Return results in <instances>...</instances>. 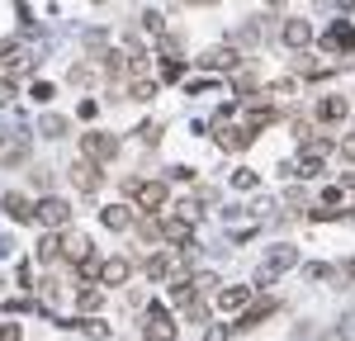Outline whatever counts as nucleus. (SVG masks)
<instances>
[{
    "instance_id": "nucleus-40",
    "label": "nucleus",
    "mask_w": 355,
    "mask_h": 341,
    "mask_svg": "<svg viewBox=\"0 0 355 341\" xmlns=\"http://www.w3.org/2000/svg\"><path fill=\"white\" fill-rule=\"evenodd\" d=\"M346 218H351V223H355V209H351V213H346Z\"/></svg>"
},
{
    "instance_id": "nucleus-10",
    "label": "nucleus",
    "mask_w": 355,
    "mask_h": 341,
    "mask_svg": "<svg viewBox=\"0 0 355 341\" xmlns=\"http://www.w3.org/2000/svg\"><path fill=\"white\" fill-rule=\"evenodd\" d=\"M256 142V133L246 128V123H232V128H218V147L223 152H242V147H251Z\"/></svg>"
},
{
    "instance_id": "nucleus-30",
    "label": "nucleus",
    "mask_w": 355,
    "mask_h": 341,
    "mask_svg": "<svg viewBox=\"0 0 355 341\" xmlns=\"http://www.w3.org/2000/svg\"><path fill=\"white\" fill-rule=\"evenodd\" d=\"M19 38H0V62H10V67H15V62H19Z\"/></svg>"
},
{
    "instance_id": "nucleus-4",
    "label": "nucleus",
    "mask_w": 355,
    "mask_h": 341,
    "mask_svg": "<svg viewBox=\"0 0 355 341\" xmlns=\"http://www.w3.org/2000/svg\"><path fill=\"white\" fill-rule=\"evenodd\" d=\"M81 152L90 157V161L105 166V161L119 157V138H114V133H100V128H95V133H81Z\"/></svg>"
},
{
    "instance_id": "nucleus-2",
    "label": "nucleus",
    "mask_w": 355,
    "mask_h": 341,
    "mask_svg": "<svg viewBox=\"0 0 355 341\" xmlns=\"http://www.w3.org/2000/svg\"><path fill=\"white\" fill-rule=\"evenodd\" d=\"M33 218L43 227H53V232H62V227H71V204L62 195H48V199H38L33 204Z\"/></svg>"
},
{
    "instance_id": "nucleus-42",
    "label": "nucleus",
    "mask_w": 355,
    "mask_h": 341,
    "mask_svg": "<svg viewBox=\"0 0 355 341\" xmlns=\"http://www.w3.org/2000/svg\"><path fill=\"white\" fill-rule=\"evenodd\" d=\"M270 5H279V0H270Z\"/></svg>"
},
{
    "instance_id": "nucleus-24",
    "label": "nucleus",
    "mask_w": 355,
    "mask_h": 341,
    "mask_svg": "<svg viewBox=\"0 0 355 341\" xmlns=\"http://www.w3.org/2000/svg\"><path fill=\"white\" fill-rule=\"evenodd\" d=\"M270 313H275V304H270V299H266V304H256V308H246V313H242V322H237V327H256V322H266Z\"/></svg>"
},
{
    "instance_id": "nucleus-8",
    "label": "nucleus",
    "mask_w": 355,
    "mask_h": 341,
    "mask_svg": "<svg viewBox=\"0 0 355 341\" xmlns=\"http://www.w3.org/2000/svg\"><path fill=\"white\" fill-rule=\"evenodd\" d=\"M279 38H284V48L303 53V48L313 43V24H308V19H284V24H279Z\"/></svg>"
},
{
    "instance_id": "nucleus-11",
    "label": "nucleus",
    "mask_w": 355,
    "mask_h": 341,
    "mask_svg": "<svg viewBox=\"0 0 355 341\" xmlns=\"http://www.w3.org/2000/svg\"><path fill=\"white\" fill-rule=\"evenodd\" d=\"M0 209H5V218H15V223H33V204H28L19 190L0 195Z\"/></svg>"
},
{
    "instance_id": "nucleus-19",
    "label": "nucleus",
    "mask_w": 355,
    "mask_h": 341,
    "mask_svg": "<svg viewBox=\"0 0 355 341\" xmlns=\"http://www.w3.org/2000/svg\"><path fill=\"white\" fill-rule=\"evenodd\" d=\"M71 327H76V332H85L90 341H110V337H114V332H110V322H100V317H76Z\"/></svg>"
},
{
    "instance_id": "nucleus-25",
    "label": "nucleus",
    "mask_w": 355,
    "mask_h": 341,
    "mask_svg": "<svg viewBox=\"0 0 355 341\" xmlns=\"http://www.w3.org/2000/svg\"><path fill=\"white\" fill-rule=\"evenodd\" d=\"M294 175H303V180H313V175H322V157L318 152H308L299 166H294Z\"/></svg>"
},
{
    "instance_id": "nucleus-29",
    "label": "nucleus",
    "mask_w": 355,
    "mask_h": 341,
    "mask_svg": "<svg viewBox=\"0 0 355 341\" xmlns=\"http://www.w3.org/2000/svg\"><path fill=\"white\" fill-rule=\"evenodd\" d=\"M137 237H142V242H162V223H157V218H142V223H137Z\"/></svg>"
},
{
    "instance_id": "nucleus-7",
    "label": "nucleus",
    "mask_w": 355,
    "mask_h": 341,
    "mask_svg": "<svg viewBox=\"0 0 355 341\" xmlns=\"http://www.w3.org/2000/svg\"><path fill=\"white\" fill-rule=\"evenodd\" d=\"M128 275H133V261H128V256H110V261H100V284H105V289L128 284Z\"/></svg>"
},
{
    "instance_id": "nucleus-9",
    "label": "nucleus",
    "mask_w": 355,
    "mask_h": 341,
    "mask_svg": "<svg viewBox=\"0 0 355 341\" xmlns=\"http://www.w3.org/2000/svg\"><path fill=\"white\" fill-rule=\"evenodd\" d=\"M62 256L81 265L85 256H90V237H85V232H76V227H62Z\"/></svg>"
},
{
    "instance_id": "nucleus-38",
    "label": "nucleus",
    "mask_w": 355,
    "mask_h": 341,
    "mask_svg": "<svg viewBox=\"0 0 355 341\" xmlns=\"http://www.w3.org/2000/svg\"><path fill=\"white\" fill-rule=\"evenodd\" d=\"M185 5H218V0H185Z\"/></svg>"
},
{
    "instance_id": "nucleus-34",
    "label": "nucleus",
    "mask_w": 355,
    "mask_h": 341,
    "mask_svg": "<svg viewBox=\"0 0 355 341\" xmlns=\"http://www.w3.org/2000/svg\"><path fill=\"white\" fill-rule=\"evenodd\" d=\"M28 95H33L38 105H48V100H53V85H48V81H38V85H33V90H28Z\"/></svg>"
},
{
    "instance_id": "nucleus-33",
    "label": "nucleus",
    "mask_w": 355,
    "mask_h": 341,
    "mask_svg": "<svg viewBox=\"0 0 355 341\" xmlns=\"http://www.w3.org/2000/svg\"><path fill=\"white\" fill-rule=\"evenodd\" d=\"M336 152H341V161H355V133H351V138H341V142H336Z\"/></svg>"
},
{
    "instance_id": "nucleus-20",
    "label": "nucleus",
    "mask_w": 355,
    "mask_h": 341,
    "mask_svg": "<svg viewBox=\"0 0 355 341\" xmlns=\"http://www.w3.org/2000/svg\"><path fill=\"white\" fill-rule=\"evenodd\" d=\"M38 261H43V265L62 261V232H48V237H38Z\"/></svg>"
},
{
    "instance_id": "nucleus-32",
    "label": "nucleus",
    "mask_w": 355,
    "mask_h": 341,
    "mask_svg": "<svg viewBox=\"0 0 355 341\" xmlns=\"http://www.w3.org/2000/svg\"><path fill=\"white\" fill-rule=\"evenodd\" d=\"M142 28H147V33H157V38L166 33V24H162V15H157V10H147V15H142Z\"/></svg>"
},
{
    "instance_id": "nucleus-35",
    "label": "nucleus",
    "mask_w": 355,
    "mask_h": 341,
    "mask_svg": "<svg viewBox=\"0 0 355 341\" xmlns=\"http://www.w3.org/2000/svg\"><path fill=\"white\" fill-rule=\"evenodd\" d=\"M194 289H218V275H209V270H199V275H194Z\"/></svg>"
},
{
    "instance_id": "nucleus-6",
    "label": "nucleus",
    "mask_w": 355,
    "mask_h": 341,
    "mask_svg": "<svg viewBox=\"0 0 355 341\" xmlns=\"http://www.w3.org/2000/svg\"><path fill=\"white\" fill-rule=\"evenodd\" d=\"M67 175H71V185H76V190H85V195H95V190L105 185V175H100V161H90V157H81V161L67 170Z\"/></svg>"
},
{
    "instance_id": "nucleus-27",
    "label": "nucleus",
    "mask_w": 355,
    "mask_h": 341,
    "mask_svg": "<svg viewBox=\"0 0 355 341\" xmlns=\"http://www.w3.org/2000/svg\"><path fill=\"white\" fill-rule=\"evenodd\" d=\"M137 138L147 142V147H157V142H162V123H157V119H147V123H137Z\"/></svg>"
},
{
    "instance_id": "nucleus-23",
    "label": "nucleus",
    "mask_w": 355,
    "mask_h": 341,
    "mask_svg": "<svg viewBox=\"0 0 355 341\" xmlns=\"http://www.w3.org/2000/svg\"><path fill=\"white\" fill-rule=\"evenodd\" d=\"M38 133H43V138H67V119H62V114H43V119H38Z\"/></svg>"
},
{
    "instance_id": "nucleus-16",
    "label": "nucleus",
    "mask_w": 355,
    "mask_h": 341,
    "mask_svg": "<svg viewBox=\"0 0 355 341\" xmlns=\"http://www.w3.org/2000/svg\"><path fill=\"white\" fill-rule=\"evenodd\" d=\"M322 43H327L331 53H336V48H346V53H355V28H351V19H336V24L327 28V38H322Z\"/></svg>"
},
{
    "instance_id": "nucleus-39",
    "label": "nucleus",
    "mask_w": 355,
    "mask_h": 341,
    "mask_svg": "<svg viewBox=\"0 0 355 341\" xmlns=\"http://www.w3.org/2000/svg\"><path fill=\"white\" fill-rule=\"evenodd\" d=\"M346 185H351V190H355V175H346Z\"/></svg>"
},
{
    "instance_id": "nucleus-22",
    "label": "nucleus",
    "mask_w": 355,
    "mask_h": 341,
    "mask_svg": "<svg viewBox=\"0 0 355 341\" xmlns=\"http://www.w3.org/2000/svg\"><path fill=\"white\" fill-rule=\"evenodd\" d=\"M157 90H162L157 81H147V76H137V81L128 85V100H137V105H147V100H157Z\"/></svg>"
},
{
    "instance_id": "nucleus-26",
    "label": "nucleus",
    "mask_w": 355,
    "mask_h": 341,
    "mask_svg": "<svg viewBox=\"0 0 355 341\" xmlns=\"http://www.w3.org/2000/svg\"><path fill=\"white\" fill-rule=\"evenodd\" d=\"M142 270H147V280H166V275H171V261H166V256H147Z\"/></svg>"
},
{
    "instance_id": "nucleus-36",
    "label": "nucleus",
    "mask_w": 355,
    "mask_h": 341,
    "mask_svg": "<svg viewBox=\"0 0 355 341\" xmlns=\"http://www.w3.org/2000/svg\"><path fill=\"white\" fill-rule=\"evenodd\" d=\"M0 341H19V322H0Z\"/></svg>"
},
{
    "instance_id": "nucleus-12",
    "label": "nucleus",
    "mask_w": 355,
    "mask_h": 341,
    "mask_svg": "<svg viewBox=\"0 0 355 341\" xmlns=\"http://www.w3.org/2000/svg\"><path fill=\"white\" fill-rule=\"evenodd\" d=\"M199 67H204V71H232V67H237V48H232V43H227V48H209V53L199 57Z\"/></svg>"
},
{
    "instance_id": "nucleus-41",
    "label": "nucleus",
    "mask_w": 355,
    "mask_h": 341,
    "mask_svg": "<svg viewBox=\"0 0 355 341\" xmlns=\"http://www.w3.org/2000/svg\"><path fill=\"white\" fill-rule=\"evenodd\" d=\"M95 5H105V0H95Z\"/></svg>"
},
{
    "instance_id": "nucleus-37",
    "label": "nucleus",
    "mask_w": 355,
    "mask_h": 341,
    "mask_svg": "<svg viewBox=\"0 0 355 341\" xmlns=\"http://www.w3.org/2000/svg\"><path fill=\"white\" fill-rule=\"evenodd\" d=\"M322 341H351V332L346 327H331V332H322Z\"/></svg>"
},
{
    "instance_id": "nucleus-28",
    "label": "nucleus",
    "mask_w": 355,
    "mask_h": 341,
    "mask_svg": "<svg viewBox=\"0 0 355 341\" xmlns=\"http://www.w3.org/2000/svg\"><path fill=\"white\" fill-rule=\"evenodd\" d=\"M204 317H209V304H204V299L194 294L190 304H185V322H204Z\"/></svg>"
},
{
    "instance_id": "nucleus-5",
    "label": "nucleus",
    "mask_w": 355,
    "mask_h": 341,
    "mask_svg": "<svg viewBox=\"0 0 355 341\" xmlns=\"http://www.w3.org/2000/svg\"><path fill=\"white\" fill-rule=\"evenodd\" d=\"M142 341H175V322L166 317V308H152L142 313Z\"/></svg>"
},
{
    "instance_id": "nucleus-14",
    "label": "nucleus",
    "mask_w": 355,
    "mask_h": 341,
    "mask_svg": "<svg viewBox=\"0 0 355 341\" xmlns=\"http://www.w3.org/2000/svg\"><path fill=\"white\" fill-rule=\"evenodd\" d=\"M190 232H194V218H185V213H171V218L162 223V242H180V247H185V242H190Z\"/></svg>"
},
{
    "instance_id": "nucleus-21",
    "label": "nucleus",
    "mask_w": 355,
    "mask_h": 341,
    "mask_svg": "<svg viewBox=\"0 0 355 341\" xmlns=\"http://www.w3.org/2000/svg\"><path fill=\"white\" fill-rule=\"evenodd\" d=\"M100 304H105V289H95V284L76 289V308H81V313H95Z\"/></svg>"
},
{
    "instance_id": "nucleus-3",
    "label": "nucleus",
    "mask_w": 355,
    "mask_h": 341,
    "mask_svg": "<svg viewBox=\"0 0 355 341\" xmlns=\"http://www.w3.org/2000/svg\"><path fill=\"white\" fill-rule=\"evenodd\" d=\"M128 190H133L137 209H147V213H157L171 204V190H166V180H128Z\"/></svg>"
},
{
    "instance_id": "nucleus-18",
    "label": "nucleus",
    "mask_w": 355,
    "mask_h": 341,
    "mask_svg": "<svg viewBox=\"0 0 355 341\" xmlns=\"http://www.w3.org/2000/svg\"><path fill=\"white\" fill-rule=\"evenodd\" d=\"M270 123H275L270 105H261V100H251V105H246V128H251V133H261V128H270Z\"/></svg>"
},
{
    "instance_id": "nucleus-13",
    "label": "nucleus",
    "mask_w": 355,
    "mask_h": 341,
    "mask_svg": "<svg viewBox=\"0 0 355 341\" xmlns=\"http://www.w3.org/2000/svg\"><path fill=\"white\" fill-rule=\"evenodd\" d=\"M100 223L110 227V232H128V227H133V209H128V204H105V209H100Z\"/></svg>"
},
{
    "instance_id": "nucleus-17",
    "label": "nucleus",
    "mask_w": 355,
    "mask_h": 341,
    "mask_svg": "<svg viewBox=\"0 0 355 341\" xmlns=\"http://www.w3.org/2000/svg\"><path fill=\"white\" fill-rule=\"evenodd\" d=\"M246 304H251V289H246V284H232V289L223 284V289H218V308L223 313H242Z\"/></svg>"
},
{
    "instance_id": "nucleus-31",
    "label": "nucleus",
    "mask_w": 355,
    "mask_h": 341,
    "mask_svg": "<svg viewBox=\"0 0 355 341\" xmlns=\"http://www.w3.org/2000/svg\"><path fill=\"white\" fill-rule=\"evenodd\" d=\"M232 185H237V190H256V185H261V175H256V170H237V175H232Z\"/></svg>"
},
{
    "instance_id": "nucleus-15",
    "label": "nucleus",
    "mask_w": 355,
    "mask_h": 341,
    "mask_svg": "<svg viewBox=\"0 0 355 341\" xmlns=\"http://www.w3.org/2000/svg\"><path fill=\"white\" fill-rule=\"evenodd\" d=\"M346 114H351L346 95H322V100H318V119H322V123H341Z\"/></svg>"
},
{
    "instance_id": "nucleus-1",
    "label": "nucleus",
    "mask_w": 355,
    "mask_h": 341,
    "mask_svg": "<svg viewBox=\"0 0 355 341\" xmlns=\"http://www.w3.org/2000/svg\"><path fill=\"white\" fill-rule=\"evenodd\" d=\"M294 265H299V247H294V242H279V247L266 252L261 270H256V284H275L284 270H294Z\"/></svg>"
}]
</instances>
